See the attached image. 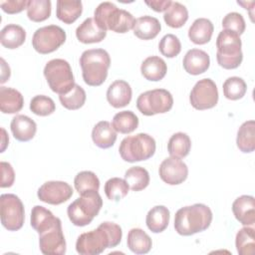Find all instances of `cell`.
Instances as JSON below:
<instances>
[{"instance_id":"obj_1","label":"cell","mask_w":255,"mask_h":255,"mask_svg":"<svg viewBox=\"0 0 255 255\" xmlns=\"http://www.w3.org/2000/svg\"><path fill=\"white\" fill-rule=\"evenodd\" d=\"M123 231L114 222H103L97 229L82 233L76 242V250L81 255H99L107 248H114L120 244Z\"/></svg>"},{"instance_id":"obj_2","label":"cell","mask_w":255,"mask_h":255,"mask_svg":"<svg viewBox=\"0 0 255 255\" xmlns=\"http://www.w3.org/2000/svg\"><path fill=\"white\" fill-rule=\"evenodd\" d=\"M211 209L202 203H195L178 209L174 215V229L182 236H190L206 230L212 221Z\"/></svg>"},{"instance_id":"obj_3","label":"cell","mask_w":255,"mask_h":255,"mask_svg":"<svg viewBox=\"0 0 255 255\" xmlns=\"http://www.w3.org/2000/svg\"><path fill=\"white\" fill-rule=\"evenodd\" d=\"M80 66L84 82L92 87L101 86L108 77L111 66L109 53L104 49H90L82 53Z\"/></svg>"},{"instance_id":"obj_4","label":"cell","mask_w":255,"mask_h":255,"mask_svg":"<svg viewBox=\"0 0 255 255\" xmlns=\"http://www.w3.org/2000/svg\"><path fill=\"white\" fill-rule=\"evenodd\" d=\"M94 19L105 31L111 30L122 34L131 30L135 22V19L129 12L119 9L111 2L99 4L94 12Z\"/></svg>"},{"instance_id":"obj_5","label":"cell","mask_w":255,"mask_h":255,"mask_svg":"<svg viewBox=\"0 0 255 255\" xmlns=\"http://www.w3.org/2000/svg\"><path fill=\"white\" fill-rule=\"evenodd\" d=\"M240 36L229 30H222L216 39V60L220 67L226 70L236 69L243 60Z\"/></svg>"},{"instance_id":"obj_6","label":"cell","mask_w":255,"mask_h":255,"mask_svg":"<svg viewBox=\"0 0 255 255\" xmlns=\"http://www.w3.org/2000/svg\"><path fill=\"white\" fill-rule=\"evenodd\" d=\"M103 206V199L98 191L81 194L67 208L70 221L76 226H86L99 214Z\"/></svg>"},{"instance_id":"obj_7","label":"cell","mask_w":255,"mask_h":255,"mask_svg":"<svg viewBox=\"0 0 255 255\" xmlns=\"http://www.w3.org/2000/svg\"><path fill=\"white\" fill-rule=\"evenodd\" d=\"M154 138L143 132L125 137L119 147L121 157L128 162H135L150 158L155 152Z\"/></svg>"},{"instance_id":"obj_8","label":"cell","mask_w":255,"mask_h":255,"mask_svg":"<svg viewBox=\"0 0 255 255\" xmlns=\"http://www.w3.org/2000/svg\"><path fill=\"white\" fill-rule=\"evenodd\" d=\"M44 76L50 89L59 95L67 94L75 86L70 64L64 59H53L44 68Z\"/></svg>"},{"instance_id":"obj_9","label":"cell","mask_w":255,"mask_h":255,"mask_svg":"<svg viewBox=\"0 0 255 255\" xmlns=\"http://www.w3.org/2000/svg\"><path fill=\"white\" fill-rule=\"evenodd\" d=\"M173 98L165 89H154L141 93L136 100L137 110L144 116L164 114L171 110Z\"/></svg>"},{"instance_id":"obj_10","label":"cell","mask_w":255,"mask_h":255,"mask_svg":"<svg viewBox=\"0 0 255 255\" xmlns=\"http://www.w3.org/2000/svg\"><path fill=\"white\" fill-rule=\"evenodd\" d=\"M1 223L9 231H17L22 228L25 220V210L21 199L12 193H4L0 196Z\"/></svg>"},{"instance_id":"obj_11","label":"cell","mask_w":255,"mask_h":255,"mask_svg":"<svg viewBox=\"0 0 255 255\" xmlns=\"http://www.w3.org/2000/svg\"><path fill=\"white\" fill-rule=\"evenodd\" d=\"M66 32L57 25L37 29L32 38V46L40 54H49L59 49L66 41Z\"/></svg>"},{"instance_id":"obj_12","label":"cell","mask_w":255,"mask_h":255,"mask_svg":"<svg viewBox=\"0 0 255 255\" xmlns=\"http://www.w3.org/2000/svg\"><path fill=\"white\" fill-rule=\"evenodd\" d=\"M218 97L216 84L211 79L205 78L194 85L190 92L189 102L195 110L203 111L215 107Z\"/></svg>"},{"instance_id":"obj_13","label":"cell","mask_w":255,"mask_h":255,"mask_svg":"<svg viewBox=\"0 0 255 255\" xmlns=\"http://www.w3.org/2000/svg\"><path fill=\"white\" fill-rule=\"evenodd\" d=\"M39 247L46 255H63L66 253V240L61 219L50 229L39 234Z\"/></svg>"},{"instance_id":"obj_14","label":"cell","mask_w":255,"mask_h":255,"mask_svg":"<svg viewBox=\"0 0 255 255\" xmlns=\"http://www.w3.org/2000/svg\"><path fill=\"white\" fill-rule=\"evenodd\" d=\"M72 195V186L65 181L59 180L47 181L43 183L37 192V196L41 201L52 205L64 203L69 200Z\"/></svg>"},{"instance_id":"obj_15","label":"cell","mask_w":255,"mask_h":255,"mask_svg":"<svg viewBox=\"0 0 255 255\" xmlns=\"http://www.w3.org/2000/svg\"><path fill=\"white\" fill-rule=\"evenodd\" d=\"M158 173L162 181L169 185L182 183L188 175L187 165L176 157H167L163 159L158 168Z\"/></svg>"},{"instance_id":"obj_16","label":"cell","mask_w":255,"mask_h":255,"mask_svg":"<svg viewBox=\"0 0 255 255\" xmlns=\"http://www.w3.org/2000/svg\"><path fill=\"white\" fill-rule=\"evenodd\" d=\"M232 211L235 218L245 226H251L255 222V199L251 195H241L232 203Z\"/></svg>"},{"instance_id":"obj_17","label":"cell","mask_w":255,"mask_h":255,"mask_svg":"<svg viewBox=\"0 0 255 255\" xmlns=\"http://www.w3.org/2000/svg\"><path fill=\"white\" fill-rule=\"evenodd\" d=\"M131 88L129 84L124 80H117L112 83L107 91V100L109 104L116 108H124L131 101Z\"/></svg>"},{"instance_id":"obj_18","label":"cell","mask_w":255,"mask_h":255,"mask_svg":"<svg viewBox=\"0 0 255 255\" xmlns=\"http://www.w3.org/2000/svg\"><path fill=\"white\" fill-rule=\"evenodd\" d=\"M182 64L185 72L196 76L208 70L210 66V58L203 50L191 49L185 54Z\"/></svg>"},{"instance_id":"obj_19","label":"cell","mask_w":255,"mask_h":255,"mask_svg":"<svg viewBox=\"0 0 255 255\" xmlns=\"http://www.w3.org/2000/svg\"><path fill=\"white\" fill-rule=\"evenodd\" d=\"M107 36V31L102 29L94 18H87L76 29L77 39L84 44L99 43Z\"/></svg>"},{"instance_id":"obj_20","label":"cell","mask_w":255,"mask_h":255,"mask_svg":"<svg viewBox=\"0 0 255 255\" xmlns=\"http://www.w3.org/2000/svg\"><path fill=\"white\" fill-rule=\"evenodd\" d=\"M10 128L17 140L29 141L36 134L37 125L31 118L25 115H17L12 119Z\"/></svg>"},{"instance_id":"obj_21","label":"cell","mask_w":255,"mask_h":255,"mask_svg":"<svg viewBox=\"0 0 255 255\" xmlns=\"http://www.w3.org/2000/svg\"><path fill=\"white\" fill-rule=\"evenodd\" d=\"M133 34L140 40H151L155 38L161 30L160 22L152 16H141L135 19Z\"/></svg>"},{"instance_id":"obj_22","label":"cell","mask_w":255,"mask_h":255,"mask_svg":"<svg viewBox=\"0 0 255 255\" xmlns=\"http://www.w3.org/2000/svg\"><path fill=\"white\" fill-rule=\"evenodd\" d=\"M23 106L24 98L19 91L8 87L0 88V110L3 114H16Z\"/></svg>"},{"instance_id":"obj_23","label":"cell","mask_w":255,"mask_h":255,"mask_svg":"<svg viewBox=\"0 0 255 255\" xmlns=\"http://www.w3.org/2000/svg\"><path fill=\"white\" fill-rule=\"evenodd\" d=\"M140 72L143 78L147 81L158 82L166 75L167 66L163 59L158 56H150L141 63Z\"/></svg>"},{"instance_id":"obj_24","label":"cell","mask_w":255,"mask_h":255,"mask_svg":"<svg viewBox=\"0 0 255 255\" xmlns=\"http://www.w3.org/2000/svg\"><path fill=\"white\" fill-rule=\"evenodd\" d=\"M92 139L97 146L109 148L117 140V131L108 121H101L92 130Z\"/></svg>"},{"instance_id":"obj_25","label":"cell","mask_w":255,"mask_h":255,"mask_svg":"<svg viewBox=\"0 0 255 255\" xmlns=\"http://www.w3.org/2000/svg\"><path fill=\"white\" fill-rule=\"evenodd\" d=\"M213 24L209 19H196L188 30V38L196 45H204L211 40L213 34Z\"/></svg>"},{"instance_id":"obj_26","label":"cell","mask_w":255,"mask_h":255,"mask_svg":"<svg viewBox=\"0 0 255 255\" xmlns=\"http://www.w3.org/2000/svg\"><path fill=\"white\" fill-rule=\"evenodd\" d=\"M59 217L53 215V213L41 205H35L31 211V226L39 233L52 228L58 221Z\"/></svg>"},{"instance_id":"obj_27","label":"cell","mask_w":255,"mask_h":255,"mask_svg":"<svg viewBox=\"0 0 255 255\" xmlns=\"http://www.w3.org/2000/svg\"><path fill=\"white\" fill-rule=\"evenodd\" d=\"M169 217L170 213L167 207L163 205H156L147 212L145 223L151 232L160 233L168 226Z\"/></svg>"},{"instance_id":"obj_28","label":"cell","mask_w":255,"mask_h":255,"mask_svg":"<svg viewBox=\"0 0 255 255\" xmlns=\"http://www.w3.org/2000/svg\"><path fill=\"white\" fill-rule=\"evenodd\" d=\"M83 12V4L81 1L74 0H58L56 8L57 18L65 24L74 23Z\"/></svg>"},{"instance_id":"obj_29","label":"cell","mask_w":255,"mask_h":255,"mask_svg":"<svg viewBox=\"0 0 255 255\" xmlns=\"http://www.w3.org/2000/svg\"><path fill=\"white\" fill-rule=\"evenodd\" d=\"M26 31L17 24H8L0 32V42L7 49H16L24 44Z\"/></svg>"},{"instance_id":"obj_30","label":"cell","mask_w":255,"mask_h":255,"mask_svg":"<svg viewBox=\"0 0 255 255\" xmlns=\"http://www.w3.org/2000/svg\"><path fill=\"white\" fill-rule=\"evenodd\" d=\"M127 244L128 249L135 254H146L152 246L151 238L140 228H132L128 233Z\"/></svg>"},{"instance_id":"obj_31","label":"cell","mask_w":255,"mask_h":255,"mask_svg":"<svg viewBox=\"0 0 255 255\" xmlns=\"http://www.w3.org/2000/svg\"><path fill=\"white\" fill-rule=\"evenodd\" d=\"M237 147L244 153H249L255 149V122L247 121L243 123L237 131Z\"/></svg>"},{"instance_id":"obj_32","label":"cell","mask_w":255,"mask_h":255,"mask_svg":"<svg viewBox=\"0 0 255 255\" xmlns=\"http://www.w3.org/2000/svg\"><path fill=\"white\" fill-rule=\"evenodd\" d=\"M191 148L190 137L184 132H176L172 134L167 142V151L172 157L183 158Z\"/></svg>"},{"instance_id":"obj_33","label":"cell","mask_w":255,"mask_h":255,"mask_svg":"<svg viewBox=\"0 0 255 255\" xmlns=\"http://www.w3.org/2000/svg\"><path fill=\"white\" fill-rule=\"evenodd\" d=\"M112 126L116 131L128 134L137 128L138 118L131 111H123L114 116Z\"/></svg>"},{"instance_id":"obj_34","label":"cell","mask_w":255,"mask_h":255,"mask_svg":"<svg viewBox=\"0 0 255 255\" xmlns=\"http://www.w3.org/2000/svg\"><path fill=\"white\" fill-rule=\"evenodd\" d=\"M164 22L171 28L182 27L188 19L187 8L179 2H172L163 15Z\"/></svg>"},{"instance_id":"obj_35","label":"cell","mask_w":255,"mask_h":255,"mask_svg":"<svg viewBox=\"0 0 255 255\" xmlns=\"http://www.w3.org/2000/svg\"><path fill=\"white\" fill-rule=\"evenodd\" d=\"M125 179L132 191H140L149 183V173L141 166H132L125 172Z\"/></svg>"},{"instance_id":"obj_36","label":"cell","mask_w":255,"mask_h":255,"mask_svg":"<svg viewBox=\"0 0 255 255\" xmlns=\"http://www.w3.org/2000/svg\"><path fill=\"white\" fill-rule=\"evenodd\" d=\"M235 245L238 254L251 255L255 248V232L252 227L245 226L241 228L235 238Z\"/></svg>"},{"instance_id":"obj_37","label":"cell","mask_w":255,"mask_h":255,"mask_svg":"<svg viewBox=\"0 0 255 255\" xmlns=\"http://www.w3.org/2000/svg\"><path fill=\"white\" fill-rule=\"evenodd\" d=\"M74 185L78 193L81 195L90 191H99L100 180L93 171L84 170L75 176Z\"/></svg>"},{"instance_id":"obj_38","label":"cell","mask_w":255,"mask_h":255,"mask_svg":"<svg viewBox=\"0 0 255 255\" xmlns=\"http://www.w3.org/2000/svg\"><path fill=\"white\" fill-rule=\"evenodd\" d=\"M51 9L50 0H30L27 6V16L33 22H42L50 17Z\"/></svg>"},{"instance_id":"obj_39","label":"cell","mask_w":255,"mask_h":255,"mask_svg":"<svg viewBox=\"0 0 255 255\" xmlns=\"http://www.w3.org/2000/svg\"><path fill=\"white\" fill-rule=\"evenodd\" d=\"M104 190L108 199L112 201H120L128 195L129 185L126 179L120 177H112L105 183Z\"/></svg>"},{"instance_id":"obj_40","label":"cell","mask_w":255,"mask_h":255,"mask_svg":"<svg viewBox=\"0 0 255 255\" xmlns=\"http://www.w3.org/2000/svg\"><path fill=\"white\" fill-rule=\"evenodd\" d=\"M86 98L87 96L85 90L77 84H75L72 90L67 94L59 95V100L62 106L72 111L82 108L86 102Z\"/></svg>"},{"instance_id":"obj_41","label":"cell","mask_w":255,"mask_h":255,"mask_svg":"<svg viewBox=\"0 0 255 255\" xmlns=\"http://www.w3.org/2000/svg\"><path fill=\"white\" fill-rule=\"evenodd\" d=\"M223 94L226 99L236 101L242 99L247 91V85L242 78L230 77L223 83Z\"/></svg>"},{"instance_id":"obj_42","label":"cell","mask_w":255,"mask_h":255,"mask_svg":"<svg viewBox=\"0 0 255 255\" xmlns=\"http://www.w3.org/2000/svg\"><path fill=\"white\" fill-rule=\"evenodd\" d=\"M30 110L33 114L37 116L47 117L55 112L56 105L50 97H47L44 95H38L31 100Z\"/></svg>"},{"instance_id":"obj_43","label":"cell","mask_w":255,"mask_h":255,"mask_svg":"<svg viewBox=\"0 0 255 255\" xmlns=\"http://www.w3.org/2000/svg\"><path fill=\"white\" fill-rule=\"evenodd\" d=\"M158 50L162 56L166 58H174L181 51V43L175 35L166 34L160 39Z\"/></svg>"},{"instance_id":"obj_44","label":"cell","mask_w":255,"mask_h":255,"mask_svg":"<svg viewBox=\"0 0 255 255\" xmlns=\"http://www.w3.org/2000/svg\"><path fill=\"white\" fill-rule=\"evenodd\" d=\"M222 27L224 30H229L237 33L239 36L244 33L246 24L243 16L237 12H230L225 15L222 20Z\"/></svg>"},{"instance_id":"obj_45","label":"cell","mask_w":255,"mask_h":255,"mask_svg":"<svg viewBox=\"0 0 255 255\" xmlns=\"http://www.w3.org/2000/svg\"><path fill=\"white\" fill-rule=\"evenodd\" d=\"M0 6L5 13L16 14L22 12L24 9H27L28 1L27 0H6L0 1Z\"/></svg>"},{"instance_id":"obj_46","label":"cell","mask_w":255,"mask_h":255,"mask_svg":"<svg viewBox=\"0 0 255 255\" xmlns=\"http://www.w3.org/2000/svg\"><path fill=\"white\" fill-rule=\"evenodd\" d=\"M0 167H1V174H2L0 186L2 188L12 186L15 180V172L12 165L9 162L1 161Z\"/></svg>"},{"instance_id":"obj_47","label":"cell","mask_w":255,"mask_h":255,"mask_svg":"<svg viewBox=\"0 0 255 255\" xmlns=\"http://www.w3.org/2000/svg\"><path fill=\"white\" fill-rule=\"evenodd\" d=\"M144 3L155 12H162V11L165 12L166 9L172 3V1H170V0H151V1H144Z\"/></svg>"},{"instance_id":"obj_48","label":"cell","mask_w":255,"mask_h":255,"mask_svg":"<svg viewBox=\"0 0 255 255\" xmlns=\"http://www.w3.org/2000/svg\"><path fill=\"white\" fill-rule=\"evenodd\" d=\"M1 69H2V74H1V84L5 83L9 78H10V68L8 65H6L4 59H1Z\"/></svg>"},{"instance_id":"obj_49","label":"cell","mask_w":255,"mask_h":255,"mask_svg":"<svg viewBox=\"0 0 255 255\" xmlns=\"http://www.w3.org/2000/svg\"><path fill=\"white\" fill-rule=\"evenodd\" d=\"M1 131H2V141H1V152H3L4 150H5V148H6V146H7V144H8V141H9V137H8V135H7V133H6V130L2 128H1Z\"/></svg>"}]
</instances>
